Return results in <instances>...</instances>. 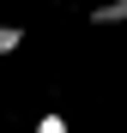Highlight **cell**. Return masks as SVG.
Returning a JSON list of instances; mask_svg holds the SVG:
<instances>
[{
  "label": "cell",
  "instance_id": "obj_1",
  "mask_svg": "<svg viewBox=\"0 0 127 133\" xmlns=\"http://www.w3.org/2000/svg\"><path fill=\"white\" fill-rule=\"evenodd\" d=\"M24 49V24H12V18H0V61Z\"/></svg>",
  "mask_w": 127,
  "mask_h": 133
},
{
  "label": "cell",
  "instance_id": "obj_2",
  "mask_svg": "<svg viewBox=\"0 0 127 133\" xmlns=\"http://www.w3.org/2000/svg\"><path fill=\"white\" fill-rule=\"evenodd\" d=\"M91 24H127V0H103L91 12Z\"/></svg>",
  "mask_w": 127,
  "mask_h": 133
},
{
  "label": "cell",
  "instance_id": "obj_3",
  "mask_svg": "<svg viewBox=\"0 0 127 133\" xmlns=\"http://www.w3.org/2000/svg\"><path fill=\"white\" fill-rule=\"evenodd\" d=\"M36 133H67V115H55V109H49V115L36 121Z\"/></svg>",
  "mask_w": 127,
  "mask_h": 133
},
{
  "label": "cell",
  "instance_id": "obj_4",
  "mask_svg": "<svg viewBox=\"0 0 127 133\" xmlns=\"http://www.w3.org/2000/svg\"><path fill=\"white\" fill-rule=\"evenodd\" d=\"M49 6H55V0H49Z\"/></svg>",
  "mask_w": 127,
  "mask_h": 133
}]
</instances>
